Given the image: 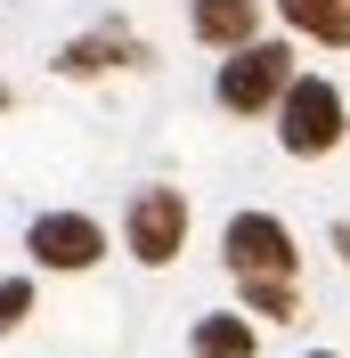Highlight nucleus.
<instances>
[{
  "label": "nucleus",
  "mask_w": 350,
  "mask_h": 358,
  "mask_svg": "<svg viewBox=\"0 0 350 358\" xmlns=\"http://www.w3.org/2000/svg\"><path fill=\"white\" fill-rule=\"evenodd\" d=\"M326 245H334V261L350 268V220H334V228H326Z\"/></svg>",
  "instance_id": "nucleus-11"
},
{
  "label": "nucleus",
  "mask_w": 350,
  "mask_h": 358,
  "mask_svg": "<svg viewBox=\"0 0 350 358\" xmlns=\"http://www.w3.org/2000/svg\"><path fill=\"white\" fill-rule=\"evenodd\" d=\"M33 317V277H0V334H17Z\"/></svg>",
  "instance_id": "nucleus-10"
},
{
  "label": "nucleus",
  "mask_w": 350,
  "mask_h": 358,
  "mask_svg": "<svg viewBox=\"0 0 350 358\" xmlns=\"http://www.w3.org/2000/svg\"><path fill=\"white\" fill-rule=\"evenodd\" d=\"M204 49H253V24H261V0H196L188 8Z\"/></svg>",
  "instance_id": "nucleus-6"
},
{
  "label": "nucleus",
  "mask_w": 350,
  "mask_h": 358,
  "mask_svg": "<svg viewBox=\"0 0 350 358\" xmlns=\"http://www.w3.org/2000/svg\"><path fill=\"white\" fill-rule=\"evenodd\" d=\"M139 41L131 33H82V41L57 49V73H74V82H90V73H106V66H131Z\"/></svg>",
  "instance_id": "nucleus-8"
},
{
  "label": "nucleus",
  "mask_w": 350,
  "mask_h": 358,
  "mask_svg": "<svg viewBox=\"0 0 350 358\" xmlns=\"http://www.w3.org/2000/svg\"><path fill=\"white\" fill-rule=\"evenodd\" d=\"M24 252H33V268L82 277V268H98V261H106V228L90 220V212H41V220L24 228Z\"/></svg>",
  "instance_id": "nucleus-5"
},
{
  "label": "nucleus",
  "mask_w": 350,
  "mask_h": 358,
  "mask_svg": "<svg viewBox=\"0 0 350 358\" xmlns=\"http://www.w3.org/2000/svg\"><path fill=\"white\" fill-rule=\"evenodd\" d=\"M188 350L196 358H261V334H253L237 310H204L196 334H188Z\"/></svg>",
  "instance_id": "nucleus-7"
},
{
  "label": "nucleus",
  "mask_w": 350,
  "mask_h": 358,
  "mask_svg": "<svg viewBox=\"0 0 350 358\" xmlns=\"http://www.w3.org/2000/svg\"><path fill=\"white\" fill-rule=\"evenodd\" d=\"M0 114H8V82H0Z\"/></svg>",
  "instance_id": "nucleus-12"
},
{
  "label": "nucleus",
  "mask_w": 350,
  "mask_h": 358,
  "mask_svg": "<svg viewBox=\"0 0 350 358\" xmlns=\"http://www.w3.org/2000/svg\"><path fill=\"white\" fill-rule=\"evenodd\" d=\"M302 358H334V350H302Z\"/></svg>",
  "instance_id": "nucleus-13"
},
{
  "label": "nucleus",
  "mask_w": 350,
  "mask_h": 358,
  "mask_svg": "<svg viewBox=\"0 0 350 358\" xmlns=\"http://www.w3.org/2000/svg\"><path fill=\"white\" fill-rule=\"evenodd\" d=\"M342 90L326 82V73H302V82L285 90V106H277V147L285 155H302V163H318V155H334L342 147Z\"/></svg>",
  "instance_id": "nucleus-3"
},
{
  "label": "nucleus",
  "mask_w": 350,
  "mask_h": 358,
  "mask_svg": "<svg viewBox=\"0 0 350 358\" xmlns=\"http://www.w3.org/2000/svg\"><path fill=\"white\" fill-rule=\"evenodd\" d=\"M220 261H228V277L244 285V310L253 317H302V252H293V228L277 220V212H237V220L220 228Z\"/></svg>",
  "instance_id": "nucleus-1"
},
{
  "label": "nucleus",
  "mask_w": 350,
  "mask_h": 358,
  "mask_svg": "<svg viewBox=\"0 0 350 358\" xmlns=\"http://www.w3.org/2000/svg\"><path fill=\"white\" fill-rule=\"evenodd\" d=\"M277 17L326 49H350V0H277Z\"/></svg>",
  "instance_id": "nucleus-9"
},
{
  "label": "nucleus",
  "mask_w": 350,
  "mask_h": 358,
  "mask_svg": "<svg viewBox=\"0 0 350 358\" xmlns=\"http://www.w3.org/2000/svg\"><path fill=\"white\" fill-rule=\"evenodd\" d=\"M122 245L139 268H172L188 252V196L179 187H139L131 212H122Z\"/></svg>",
  "instance_id": "nucleus-4"
},
{
  "label": "nucleus",
  "mask_w": 350,
  "mask_h": 358,
  "mask_svg": "<svg viewBox=\"0 0 350 358\" xmlns=\"http://www.w3.org/2000/svg\"><path fill=\"white\" fill-rule=\"evenodd\" d=\"M293 82H302V73H293V49L285 41H253V49H228V57H220L212 98L228 114H269V106H285Z\"/></svg>",
  "instance_id": "nucleus-2"
}]
</instances>
